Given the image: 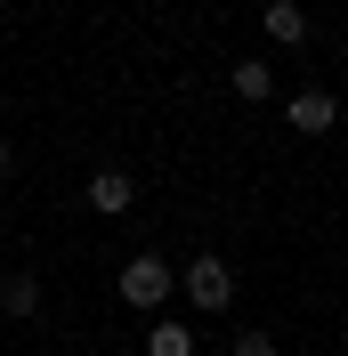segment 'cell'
Listing matches in <instances>:
<instances>
[{"label":"cell","mask_w":348,"mask_h":356,"mask_svg":"<svg viewBox=\"0 0 348 356\" xmlns=\"http://www.w3.org/2000/svg\"><path fill=\"white\" fill-rule=\"evenodd\" d=\"M267 41H276V49H300L308 41V17H300V0H267Z\"/></svg>","instance_id":"5"},{"label":"cell","mask_w":348,"mask_h":356,"mask_svg":"<svg viewBox=\"0 0 348 356\" xmlns=\"http://www.w3.org/2000/svg\"><path fill=\"white\" fill-rule=\"evenodd\" d=\"M0 316H41V275H0Z\"/></svg>","instance_id":"6"},{"label":"cell","mask_w":348,"mask_h":356,"mask_svg":"<svg viewBox=\"0 0 348 356\" xmlns=\"http://www.w3.org/2000/svg\"><path fill=\"white\" fill-rule=\"evenodd\" d=\"M171 259H154V251H138L130 267H122V300H130V308H146V316H162L171 308Z\"/></svg>","instance_id":"2"},{"label":"cell","mask_w":348,"mask_h":356,"mask_svg":"<svg viewBox=\"0 0 348 356\" xmlns=\"http://www.w3.org/2000/svg\"><path fill=\"white\" fill-rule=\"evenodd\" d=\"M235 356H276V340L267 332H235Z\"/></svg>","instance_id":"9"},{"label":"cell","mask_w":348,"mask_h":356,"mask_svg":"<svg viewBox=\"0 0 348 356\" xmlns=\"http://www.w3.org/2000/svg\"><path fill=\"white\" fill-rule=\"evenodd\" d=\"M130 195H138L130 170H97V178H89V211H97V219H122V211H130Z\"/></svg>","instance_id":"4"},{"label":"cell","mask_w":348,"mask_h":356,"mask_svg":"<svg viewBox=\"0 0 348 356\" xmlns=\"http://www.w3.org/2000/svg\"><path fill=\"white\" fill-rule=\"evenodd\" d=\"M235 97H243V106H260V97H276V73H267L260 57H243V65H235Z\"/></svg>","instance_id":"8"},{"label":"cell","mask_w":348,"mask_h":356,"mask_svg":"<svg viewBox=\"0 0 348 356\" xmlns=\"http://www.w3.org/2000/svg\"><path fill=\"white\" fill-rule=\"evenodd\" d=\"M178 291H187V300H195L203 316H227V308H235V267L219 259V251H203V259L187 267V275H178Z\"/></svg>","instance_id":"1"},{"label":"cell","mask_w":348,"mask_h":356,"mask_svg":"<svg viewBox=\"0 0 348 356\" xmlns=\"http://www.w3.org/2000/svg\"><path fill=\"white\" fill-rule=\"evenodd\" d=\"M283 113H292V130H300V138H324L340 106H332V89H292V106H283Z\"/></svg>","instance_id":"3"},{"label":"cell","mask_w":348,"mask_h":356,"mask_svg":"<svg viewBox=\"0 0 348 356\" xmlns=\"http://www.w3.org/2000/svg\"><path fill=\"white\" fill-rule=\"evenodd\" d=\"M0 178H8V138H0Z\"/></svg>","instance_id":"10"},{"label":"cell","mask_w":348,"mask_h":356,"mask_svg":"<svg viewBox=\"0 0 348 356\" xmlns=\"http://www.w3.org/2000/svg\"><path fill=\"white\" fill-rule=\"evenodd\" d=\"M146 356H195V332H187L178 316H154V332H146Z\"/></svg>","instance_id":"7"}]
</instances>
